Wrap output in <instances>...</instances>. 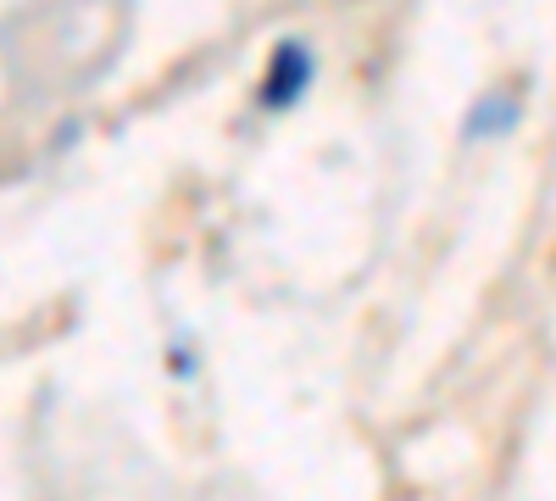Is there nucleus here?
Here are the masks:
<instances>
[{"instance_id": "obj_1", "label": "nucleus", "mask_w": 556, "mask_h": 501, "mask_svg": "<svg viewBox=\"0 0 556 501\" xmlns=\"http://www.w3.org/2000/svg\"><path fill=\"white\" fill-rule=\"evenodd\" d=\"M317 45L306 39V34H285L267 51V67H262V78H256V112H267V117H290V112H301L306 107V96L317 89Z\"/></svg>"}, {"instance_id": "obj_2", "label": "nucleus", "mask_w": 556, "mask_h": 501, "mask_svg": "<svg viewBox=\"0 0 556 501\" xmlns=\"http://www.w3.org/2000/svg\"><path fill=\"white\" fill-rule=\"evenodd\" d=\"M523 112H529V89L513 84V78H495L462 107L456 140L462 146H501V140H513V134L523 128Z\"/></svg>"}]
</instances>
